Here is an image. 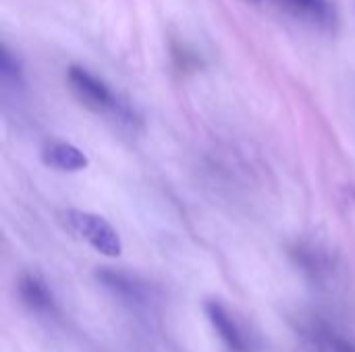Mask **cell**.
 <instances>
[{"label":"cell","instance_id":"cell-1","mask_svg":"<svg viewBox=\"0 0 355 352\" xmlns=\"http://www.w3.org/2000/svg\"><path fill=\"white\" fill-rule=\"evenodd\" d=\"M67 81L73 89V93L92 110L96 112H108L121 120L135 122V112L123 102L102 79L92 75L87 68L79 64H71L67 71Z\"/></svg>","mask_w":355,"mask_h":352},{"label":"cell","instance_id":"cell-2","mask_svg":"<svg viewBox=\"0 0 355 352\" xmlns=\"http://www.w3.org/2000/svg\"><path fill=\"white\" fill-rule=\"evenodd\" d=\"M62 224L77 239L85 241L92 249L106 257H119L123 251V243L119 232L106 222L102 216L81 210H67L62 214Z\"/></svg>","mask_w":355,"mask_h":352},{"label":"cell","instance_id":"cell-3","mask_svg":"<svg viewBox=\"0 0 355 352\" xmlns=\"http://www.w3.org/2000/svg\"><path fill=\"white\" fill-rule=\"evenodd\" d=\"M204 311H206V317L212 324L214 332L225 342L229 352H250L248 340H245L241 328L237 326V322L233 319V315L227 311L225 305H220L218 301H208L204 305Z\"/></svg>","mask_w":355,"mask_h":352},{"label":"cell","instance_id":"cell-4","mask_svg":"<svg viewBox=\"0 0 355 352\" xmlns=\"http://www.w3.org/2000/svg\"><path fill=\"white\" fill-rule=\"evenodd\" d=\"M42 162L60 172H81L89 164L87 156L67 141H48L42 147Z\"/></svg>","mask_w":355,"mask_h":352},{"label":"cell","instance_id":"cell-5","mask_svg":"<svg viewBox=\"0 0 355 352\" xmlns=\"http://www.w3.org/2000/svg\"><path fill=\"white\" fill-rule=\"evenodd\" d=\"M19 297L25 303V307H29L33 313L40 315H52L56 309L54 303V295L48 288V284L35 276V274H27L19 280Z\"/></svg>","mask_w":355,"mask_h":352},{"label":"cell","instance_id":"cell-6","mask_svg":"<svg viewBox=\"0 0 355 352\" xmlns=\"http://www.w3.org/2000/svg\"><path fill=\"white\" fill-rule=\"evenodd\" d=\"M96 276L108 290H112L116 297H121L127 303L144 305L148 301V288L135 278H131L129 274L114 272V270H98Z\"/></svg>","mask_w":355,"mask_h":352},{"label":"cell","instance_id":"cell-7","mask_svg":"<svg viewBox=\"0 0 355 352\" xmlns=\"http://www.w3.org/2000/svg\"><path fill=\"white\" fill-rule=\"evenodd\" d=\"M293 10L318 21V23H327L331 21V6L329 0H285Z\"/></svg>","mask_w":355,"mask_h":352},{"label":"cell","instance_id":"cell-8","mask_svg":"<svg viewBox=\"0 0 355 352\" xmlns=\"http://www.w3.org/2000/svg\"><path fill=\"white\" fill-rule=\"evenodd\" d=\"M0 71H2L4 81H10V83H15V85H19V83L23 81L21 66H19V62L12 58V54L8 52V48H2V56H0Z\"/></svg>","mask_w":355,"mask_h":352},{"label":"cell","instance_id":"cell-9","mask_svg":"<svg viewBox=\"0 0 355 352\" xmlns=\"http://www.w3.org/2000/svg\"><path fill=\"white\" fill-rule=\"evenodd\" d=\"M322 344L329 352H355V344L341 336H335V334H327L322 338Z\"/></svg>","mask_w":355,"mask_h":352}]
</instances>
